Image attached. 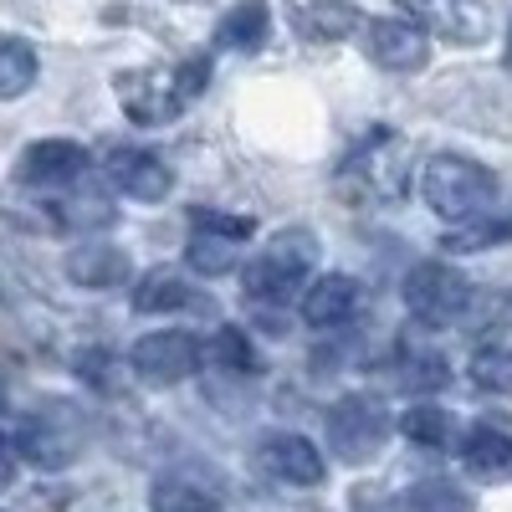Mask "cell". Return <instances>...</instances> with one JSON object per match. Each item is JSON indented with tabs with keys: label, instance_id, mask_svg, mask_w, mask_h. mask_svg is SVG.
I'll return each instance as SVG.
<instances>
[{
	"label": "cell",
	"instance_id": "6da1fadb",
	"mask_svg": "<svg viewBox=\"0 0 512 512\" xmlns=\"http://www.w3.org/2000/svg\"><path fill=\"white\" fill-rule=\"evenodd\" d=\"M210 82V57H195V62H180V67H134V72H118L113 88H118V103L123 113L134 118L139 128H154V123H169L180 118Z\"/></svg>",
	"mask_w": 512,
	"mask_h": 512
},
{
	"label": "cell",
	"instance_id": "7a4b0ae2",
	"mask_svg": "<svg viewBox=\"0 0 512 512\" xmlns=\"http://www.w3.org/2000/svg\"><path fill=\"white\" fill-rule=\"evenodd\" d=\"M410 185V139L390 134V128H369L354 144V154L338 164V190L344 200L364 205H390Z\"/></svg>",
	"mask_w": 512,
	"mask_h": 512
},
{
	"label": "cell",
	"instance_id": "3957f363",
	"mask_svg": "<svg viewBox=\"0 0 512 512\" xmlns=\"http://www.w3.org/2000/svg\"><path fill=\"white\" fill-rule=\"evenodd\" d=\"M420 190H425V205H431L441 221H482L487 210L497 205V175L487 164L466 159V154L425 159Z\"/></svg>",
	"mask_w": 512,
	"mask_h": 512
},
{
	"label": "cell",
	"instance_id": "277c9868",
	"mask_svg": "<svg viewBox=\"0 0 512 512\" xmlns=\"http://www.w3.org/2000/svg\"><path fill=\"white\" fill-rule=\"evenodd\" d=\"M313 262H318V236L303 231V226H292V231H277L272 246L262 256H251V267L241 277L246 297L251 303H292V297H303L308 292V277H313Z\"/></svg>",
	"mask_w": 512,
	"mask_h": 512
},
{
	"label": "cell",
	"instance_id": "5b68a950",
	"mask_svg": "<svg viewBox=\"0 0 512 512\" xmlns=\"http://www.w3.org/2000/svg\"><path fill=\"white\" fill-rule=\"evenodd\" d=\"M472 303H477L472 282H466L456 267H446V262H420V267H410V277H405V308H410V318L425 323V328H451V323H461Z\"/></svg>",
	"mask_w": 512,
	"mask_h": 512
},
{
	"label": "cell",
	"instance_id": "8992f818",
	"mask_svg": "<svg viewBox=\"0 0 512 512\" xmlns=\"http://www.w3.org/2000/svg\"><path fill=\"white\" fill-rule=\"evenodd\" d=\"M390 410H384L374 395H344L328 410V446L338 461H374L390 441Z\"/></svg>",
	"mask_w": 512,
	"mask_h": 512
},
{
	"label": "cell",
	"instance_id": "52a82bcc",
	"mask_svg": "<svg viewBox=\"0 0 512 512\" xmlns=\"http://www.w3.org/2000/svg\"><path fill=\"white\" fill-rule=\"evenodd\" d=\"M88 175V149L72 139H36L16 159V185L26 190H67Z\"/></svg>",
	"mask_w": 512,
	"mask_h": 512
},
{
	"label": "cell",
	"instance_id": "ba28073f",
	"mask_svg": "<svg viewBox=\"0 0 512 512\" xmlns=\"http://www.w3.org/2000/svg\"><path fill=\"white\" fill-rule=\"evenodd\" d=\"M364 52L384 72H420L431 62V36L405 16H379V21H364Z\"/></svg>",
	"mask_w": 512,
	"mask_h": 512
},
{
	"label": "cell",
	"instance_id": "9c48e42d",
	"mask_svg": "<svg viewBox=\"0 0 512 512\" xmlns=\"http://www.w3.org/2000/svg\"><path fill=\"white\" fill-rule=\"evenodd\" d=\"M82 451V420L67 405H47L21 425V456L36 466H67Z\"/></svg>",
	"mask_w": 512,
	"mask_h": 512
},
{
	"label": "cell",
	"instance_id": "30bf717a",
	"mask_svg": "<svg viewBox=\"0 0 512 512\" xmlns=\"http://www.w3.org/2000/svg\"><path fill=\"white\" fill-rule=\"evenodd\" d=\"M400 11L425 31V36H441V41H456V47H477L487 36V11L482 0H400Z\"/></svg>",
	"mask_w": 512,
	"mask_h": 512
},
{
	"label": "cell",
	"instance_id": "8fae6325",
	"mask_svg": "<svg viewBox=\"0 0 512 512\" xmlns=\"http://www.w3.org/2000/svg\"><path fill=\"white\" fill-rule=\"evenodd\" d=\"M200 364V344L190 333H175V328H164V333H149L134 344V374L159 384V390H169V384H180L190 369Z\"/></svg>",
	"mask_w": 512,
	"mask_h": 512
},
{
	"label": "cell",
	"instance_id": "7c38bea8",
	"mask_svg": "<svg viewBox=\"0 0 512 512\" xmlns=\"http://www.w3.org/2000/svg\"><path fill=\"white\" fill-rule=\"evenodd\" d=\"M103 175H108L113 190H123L128 200H144V205H154V200H164L169 190H175L169 164L159 154H149V149H108Z\"/></svg>",
	"mask_w": 512,
	"mask_h": 512
},
{
	"label": "cell",
	"instance_id": "4fadbf2b",
	"mask_svg": "<svg viewBox=\"0 0 512 512\" xmlns=\"http://www.w3.org/2000/svg\"><path fill=\"white\" fill-rule=\"evenodd\" d=\"M190 267L205 272V277H216V272H231V246L251 236V221H226L216 216V210H190Z\"/></svg>",
	"mask_w": 512,
	"mask_h": 512
},
{
	"label": "cell",
	"instance_id": "5bb4252c",
	"mask_svg": "<svg viewBox=\"0 0 512 512\" xmlns=\"http://www.w3.org/2000/svg\"><path fill=\"white\" fill-rule=\"evenodd\" d=\"M256 461H262V472H272L287 487H323L328 477V466L308 436H267L256 446Z\"/></svg>",
	"mask_w": 512,
	"mask_h": 512
},
{
	"label": "cell",
	"instance_id": "9a60e30c",
	"mask_svg": "<svg viewBox=\"0 0 512 512\" xmlns=\"http://www.w3.org/2000/svg\"><path fill=\"white\" fill-rule=\"evenodd\" d=\"M359 303H364V287L344 272H333L303 292V318H308V328H344L359 313Z\"/></svg>",
	"mask_w": 512,
	"mask_h": 512
},
{
	"label": "cell",
	"instance_id": "2e32d148",
	"mask_svg": "<svg viewBox=\"0 0 512 512\" xmlns=\"http://www.w3.org/2000/svg\"><path fill=\"white\" fill-rule=\"evenodd\" d=\"M272 41V11H267V0H236V6L221 16L216 26V47L221 52H262Z\"/></svg>",
	"mask_w": 512,
	"mask_h": 512
},
{
	"label": "cell",
	"instance_id": "e0dca14e",
	"mask_svg": "<svg viewBox=\"0 0 512 512\" xmlns=\"http://www.w3.org/2000/svg\"><path fill=\"white\" fill-rule=\"evenodd\" d=\"M292 26L303 41H344L364 26V16L349 0H308V6L292 11Z\"/></svg>",
	"mask_w": 512,
	"mask_h": 512
},
{
	"label": "cell",
	"instance_id": "ac0fdd59",
	"mask_svg": "<svg viewBox=\"0 0 512 512\" xmlns=\"http://www.w3.org/2000/svg\"><path fill=\"white\" fill-rule=\"evenodd\" d=\"M466 472L477 482H507L512 477V436L502 425H477L466 436Z\"/></svg>",
	"mask_w": 512,
	"mask_h": 512
},
{
	"label": "cell",
	"instance_id": "d6986e66",
	"mask_svg": "<svg viewBox=\"0 0 512 512\" xmlns=\"http://www.w3.org/2000/svg\"><path fill=\"white\" fill-rule=\"evenodd\" d=\"M67 277L77 287H118V282H128V251H118V246H77L67 256Z\"/></svg>",
	"mask_w": 512,
	"mask_h": 512
},
{
	"label": "cell",
	"instance_id": "ffe728a7",
	"mask_svg": "<svg viewBox=\"0 0 512 512\" xmlns=\"http://www.w3.org/2000/svg\"><path fill=\"white\" fill-rule=\"evenodd\" d=\"M41 62H36V47L21 36H6L0 41V103H11L21 93H31V82H36Z\"/></svg>",
	"mask_w": 512,
	"mask_h": 512
},
{
	"label": "cell",
	"instance_id": "44dd1931",
	"mask_svg": "<svg viewBox=\"0 0 512 512\" xmlns=\"http://www.w3.org/2000/svg\"><path fill=\"white\" fill-rule=\"evenodd\" d=\"M395 512H472V502H466V492L456 482L425 477V482H415L395 497Z\"/></svg>",
	"mask_w": 512,
	"mask_h": 512
},
{
	"label": "cell",
	"instance_id": "7402d4cb",
	"mask_svg": "<svg viewBox=\"0 0 512 512\" xmlns=\"http://www.w3.org/2000/svg\"><path fill=\"white\" fill-rule=\"evenodd\" d=\"M200 364L241 379V374H256V349H251V338H246L241 328H221V333L200 349Z\"/></svg>",
	"mask_w": 512,
	"mask_h": 512
},
{
	"label": "cell",
	"instance_id": "603a6c76",
	"mask_svg": "<svg viewBox=\"0 0 512 512\" xmlns=\"http://www.w3.org/2000/svg\"><path fill=\"white\" fill-rule=\"evenodd\" d=\"M190 282L175 277V272H149L134 292V308L139 313H175V308H190Z\"/></svg>",
	"mask_w": 512,
	"mask_h": 512
},
{
	"label": "cell",
	"instance_id": "cb8c5ba5",
	"mask_svg": "<svg viewBox=\"0 0 512 512\" xmlns=\"http://www.w3.org/2000/svg\"><path fill=\"white\" fill-rule=\"evenodd\" d=\"M400 431L415 441V446H446L451 441V415L446 410H436V405H415L405 420H400Z\"/></svg>",
	"mask_w": 512,
	"mask_h": 512
},
{
	"label": "cell",
	"instance_id": "d4e9b609",
	"mask_svg": "<svg viewBox=\"0 0 512 512\" xmlns=\"http://www.w3.org/2000/svg\"><path fill=\"white\" fill-rule=\"evenodd\" d=\"M395 384L400 390H441L446 384V359L441 354H405L395 364Z\"/></svg>",
	"mask_w": 512,
	"mask_h": 512
},
{
	"label": "cell",
	"instance_id": "484cf974",
	"mask_svg": "<svg viewBox=\"0 0 512 512\" xmlns=\"http://www.w3.org/2000/svg\"><path fill=\"white\" fill-rule=\"evenodd\" d=\"M472 379L492 395H512V349H482L472 359Z\"/></svg>",
	"mask_w": 512,
	"mask_h": 512
},
{
	"label": "cell",
	"instance_id": "4316f807",
	"mask_svg": "<svg viewBox=\"0 0 512 512\" xmlns=\"http://www.w3.org/2000/svg\"><path fill=\"white\" fill-rule=\"evenodd\" d=\"M154 512H210V497L190 482L164 477V482H154Z\"/></svg>",
	"mask_w": 512,
	"mask_h": 512
},
{
	"label": "cell",
	"instance_id": "83f0119b",
	"mask_svg": "<svg viewBox=\"0 0 512 512\" xmlns=\"http://www.w3.org/2000/svg\"><path fill=\"white\" fill-rule=\"evenodd\" d=\"M492 241H512V216L507 221H492V226H472V231L446 236L451 251H477V246H492Z\"/></svg>",
	"mask_w": 512,
	"mask_h": 512
},
{
	"label": "cell",
	"instance_id": "f1b7e54d",
	"mask_svg": "<svg viewBox=\"0 0 512 512\" xmlns=\"http://www.w3.org/2000/svg\"><path fill=\"white\" fill-rule=\"evenodd\" d=\"M16 472H21V446L11 436H0V487H11Z\"/></svg>",
	"mask_w": 512,
	"mask_h": 512
},
{
	"label": "cell",
	"instance_id": "f546056e",
	"mask_svg": "<svg viewBox=\"0 0 512 512\" xmlns=\"http://www.w3.org/2000/svg\"><path fill=\"white\" fill-rule=\"evenodd\" d=\"M507 67H512V31H507Z\"/></svg>",
	"mask_w": 512,
	"mask_h": 512
},
{
	"label": "cell",
	"instance_id": "4dcf8cb0",
	"mask_svg": "<svg viewBox=\"0 0 512 512\" xmlns=\"http://www.w3.org/2000/svg\"><path fill=\"white\" fill-rule=\"evenodd\" d=\"M0 405H6V390H0Z\"/></svg>",
	"mask_w": 512,
	"mask_h": 512
}]
</instances>
